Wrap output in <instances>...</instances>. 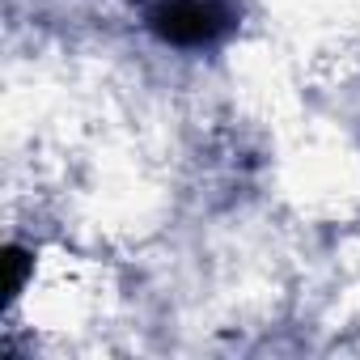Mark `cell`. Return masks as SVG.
Returning <instances> with one entry per match:
<instances>
[{
  "instance_id": "cell-1",
  "label": "cell",
  "mask_w": 360,
  "mask_h": 360,
  "mask_svg": "<svg viewBox=\"0 0 360 360\" xmlns=\"http://www.w3.org/2000/svg\"><path fill=\"white\" fill-rule=\"evenodd\" d=\"M225 26H229V13L212 0H169L153 13V30L165 43H183V47L212 43Z\"/></svg>"
}]
</instances>
